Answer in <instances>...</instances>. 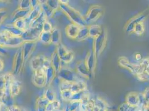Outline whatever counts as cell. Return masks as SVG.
Wrapping results in <instances>:
<instances>
[{"label": "cell", "mask_w": 149, "mask_h": 111, "mask_svg": "<svg viewBox=\"0 0 149 111\" xmlns=\"http://www.w3.org/2000/svg\"><path fill=\"white\" fill-rule=\"evenodd\" d=\"M60 10L68 18L71 23L78 25L80 27L87 26L85 17L69 4L60 3Z\"/></svg>", "instance_id": "1"}, {"label": "cell", "mask_w": 149, "mask_h": 111, "mask_svg": "<svg viewBox=\"0 0 149 111\" xmlns=\"http://www.w3.org/2000/svg\"><path fill=\"white\" fill-rule=\"evenodd\" d=\"M24 42L21 37L11 35L4 30L0 31V46L5 49L20 48Z\"/></svg>", "instance_id": "2"}, {"label": "cell", "mask_w": 149, "mask_h": 111, "mask_svg": "<svg viewBox=\"0 0 149 111\" xmlns=\"http://www.w3.org/2000/svg\"><path fill=\"white\" fill-rule=\"evenodd\" d=\"M104 12V8L100 5H94L90 7L86 15L84 16L87 26L93 24L96 22L100 17H101Z\"/></svg>", "instance_id": "3"}, {"label": "cell", "mask_w": 149, "mask_h": 111, "mask_svg": "<svg viewBox=\"0 0 149 111\" xmlns=\"http://www.w3.org/2000/svg\"><path fill=\"white\" fill-rule=\"evenodd\" d=\"M107 41V32L106 29L103 30L102 33L98 37L93 40V52L97 58L104 51L106 46Z\"/></svg>", "instance_id": "4"}, {"label": "cell", "mask_w": 149, "mask_h": 111, "mask_svg": "<svg viewBox=\"0 0 149 111\" xmlns=\"http://www.w3.org/2000/svg\"><path fill=\"white\" fill-rule=\"evenodd\" d=\"M25 67L24 61L21 47L19 48L15 53L12 63V73L15 76H19L22 72Z\"/></svg>", "instance_id": "5"}, {"label": "cell", "mask_w": 149, "mask_h": 111, "mask_svg": "<svg viewBox=\"0 0 149 111\" xmlns=\"http://www.w3.org/2000/svg\"><path fill=\"white\" fill-rule=\"evenodd\" d=\"M42 32V28L29 27L23 32L21 37L25 42H37Z\"/></svg>", "instance_id": "6"}, {"label": "cell", "mask_w": 149, "mask_h": 111, "mask_svg": "<svg viewBox=\"0 0 149 111\" xmlns=\"http://www.w3.org/2000/svg\"><path fill=\"white\" fill-rule=\"evenodd\" d=\"M57 78H58L60 80L65 81L69 83H74L79 80L74 71L68 67L63 66L58 73Z\"/></svg>", "instance_id": "7"}, {"label": "cell", "mask_w": 149, "mask_h": 111, "mask_svg": "<svg viewBox=\"0 0 149 111\" xmlns=\"http://www.w3.org/2000/svg\"><path fill=\"white\" fill-rule=\"evenodd\" d=\"M148 15L145 13H141L130 19L125 26V30L129 33H133L135 26L139 23L143 22L147 18Z\"/></svg>", "instance_id": "8"}, {"label": "cell", "mask_w": 149, "mask_h": 111, "mask_svg": "<svg viewBox=\"0 0 149 111\" xmlns=\"http://www.w3.org/2000/svg\"><path fill=\"white\" fill-rule=\"evenodd\" d=\"M32 80L33 84L38 88L46 86V77L45 69H40L33 72Z\"/></svg>", "instance_id": "9"}, {"label": "cell", "mask_w": 149, "mask_h": 111, "mask_svg": "<svg viewBox=\"0 0 149 111\" xmlns=\"http://www.w3.org/2000/svg\"><path fill=\"white\" fill-rule=\"evenodd\" d=\"M97 58L95 55L93 49H92L88 52L85 60H84L86 66L91 75L95 74L97 65Z\"/></svg>", "instance_id": "10"}, {"label": "cell", "mask_w": 149, "mask_h": 111, "mask_svg": "<svg viewBox=\"0 0 149 111\" xmlns=\"http://www.w3.org/2000/svg\"><path fill=\"white\" fill-rule=\"evenodd\" d=\"M48 57L44 55H38L31 58L30 62V67L33 71L40 69H44L45 63L47 60Z\"/></svg>", "instance_id": "11"}, {"label": "cell", "mask_w": 149, "mask_h": 111, "mask_svg": "<svg viewBox=\"0 0 149 111\" xmlns=\"http://www.w3.org/2000/svg\"><path fill=\"white\" fill-rule=\"evenodd\" d=\"M36 44L37 42H24L21 47L25 66L33 53L36 47Z\"/></svg>", "instance_id": "12"}, {"label": "cell", "mask_w": 149, "mask_h": 111, "mask_svg": "<svg viewBox=\"0 0 149 111\" xmlns=\"http://www.w3.org/2000/svg\"><path fill=\"white\" fill-rule=\"evenodd\" d=\"M74 71L82 78L86 80H89L92 76L86 66L84 61H80L76 63Z\"/></svg>", "instance_id": "13"}, {"label": "cell", "mask_w": 149, "mask_h": 111, "mask_svg": "<svg viewBox=\"0 0 149 111\" xmlns=\"http://www.w3.org/2000/svg\"><path fill=\"white\" fill-rule=\"evenodd\" d=\"M80 27L78 25L71 23L67 25L65 27V33L66 36L72 40H76Z\"/></svg>", "instance_id": "14"}, {"label": "cell", "mask_w": 149, "mask_h": 111, "mask_svg": "<svg viewBox=\"0 0 149 111\" xmlns=\"http://www.w3.org/2000/svg\"><path fill=\"white\" fill-rule=\"evenodd\" d=\"M21 88H22L21 82L16 78L13 80V82L11 83V84L10 85L9 88L8 89V91L9 92V93L13 98H15L18 96L20 94V93L21 92Z\"/></svg>", "instance_id": "15"}, {"label": "cell", "mask_w": 149, "mask_h": 111, "mask_svg": "<svg viewBox=\"0 0 149 111\" xmlns=\"http://www.w3.org/2000/svg\"><path fill=\"white\" fill-rule=\"evenodd\" d=\"M51 66L55 69L57 75L59 71L61 70L62 67V62L61 60V58L58 55L56 50L54 51L52 53L51 57Z\"/></svg>", "instance_id": "16"}, {"label": "cell", "mask_w": 149, "mask_h": 111, "mask_svg": "<svg viewBox=\"0 0 149 111\" xmlns=\"http://www.w3.org/2000/svg\"><path fill=\"white\" fill-rule=\"evenodd\" d=\"M126 103L132 107H138L140 105L139 93L132 91L129 93L125 98Z\"/></svg>", "instance_id": "17"}, {"label": "cell", "mask_w": 149, "mask_h": 111, "mask_svg": "<svg viewBox=\"0 0 149 111\" xmlns=\"http://www.w3.org/2000/svg\"><path fill=\"white\" fill-rule=\"evenodd\" d=\"M42 12V10L41 8V3L37 6L31 10L27 17L26 19H25L26 22L28 25V27L31 24V22L33 21H34L35 19H37Z\"/></svg>", "instance_id": "18"}, {"label": "cell", "mask_w": 149, "mask_h": 111, "mask_svg": "<svg viewBox=\"0 0 149 111\" xmlns=\"http://www.w3.org/2000/svg\"><path fill=\"white\" fill-rule=\"evenodd\" d=\"M87 89V85L86 83L83 80H80L72 83L70 88V90L72 93L86 91Z\"/></svg>", "instance_id": "19"}, {"label": "cell", "mask_w": 149, "mask_h": 111, "mask_svg": "<svg viewBox=\"0 0 149 111\" xmlns=\"http://www.w3.org/2000/svg\"><path fill=\"white\" fill-rule=\"evenodd\" d=\"M50 102L44 97V95L38 97L35 102V109L36 111H46V107Z\"/></svg>", "instance_id": "20"}, {"label": "cell", "mask_w": 149, "mask_h": 111, "mask_svg": "<svg viewBox=\"0 0 149 111\" xmlns=\"http://www.w3.org/2000/svg\"><path fill=\"white\" fill-rule=\"evenodd\" d=\"M51 36L52 44L57 46L61 43V32L58 27H54L52 30L51 32Z\"/></svg>", "instance_id": "21"}, {"label": "cell", "mask_w": 149, "mask_h": 111, "mask_svg": "<svg viewBox=\"0 0 149 111\" xmlns=\"http://www.w3.org/2000/svg\"><path fill=\"white\" fill-rule=\"evenodd\" d=\"M88 33H89V38H91L94 40L96 37H98L102 33V29L101 26L97 24H92L88 25Z\"/></svg>", "instance_id": "22"}, {"label": "cell", "mask_w": 149, "mask_h": 111, "mask_svg": "<svg viewBox=\"0 0 149 111\" xmlns=\"http://www.w3.org/2000/svg\"><path fill=\"white\" fill-rule=\"evenodd\" d=\"M30 11L31 10L16 8L11 14V18L13 19V22L19 19H26L29 16Z\"/></svg>", "instance_id": "23"}, {"label": "cell", "mask_w": 149, "mask_h": 111, "mask_svg": "<svg viewBox=\"0 0 149 111\" xmlns=\"http://www.w3.org/2000/svg\"><path fill=\"white\" fill-rule=\"evenodd\" d=\"M45 74L46 77V86H50L53 81L57 78V75L52 66H51L45 70Z\"/></svg>", "instance_id": "24"}, {"label": "cell", "mask_w": 149, "mask_h": 111, "mask_svg": "<svg viewBox=\"0 0 149 111\" xmlns=\"http://www.w3.org/2000/svg\"><path fill=\"white\" fill-rule=\"evenodd\" d=\"M47 19H48L47 17H46V15L42 11L37 19H35L34 21H33L31 22V24L29 27H33V28H36V27L42 28V26H43L44 22Z\"/></svg>", "instance_id": "25"}, {"label": "cell", "mask_w": 149, "mask_h": 111, "mask_svg": "<svg viewBox=\"0 0 149 111\" xmlns=\"http://www.w3.org/2000/svg\"><path fill=\"white\" fill-rule=\"evenodd\" d=\"M2 30H4L6 31L9 34L14 36H19L21 37L23 33L22 31L19 30L14 25L12 24H8L3 26Z\"/></svg>", "instance_id": "26"}, {"label": "cell", "mask_w": 149, "mask_h": 111, "mask_svg": "<svg viewBox=\"0 0 149 111\" xmlns=\"http://www.w3.org/2000/svg\"><path fill=\"white\" fill-rule=\"evenodd\" d=\"M1 103L5 106L7 107V108L15 104L14 103V98L10 95L9 92L7 91L5 93L3 94V96L0 99Z\"/></svg>", "instance_id": "27"}, {"label": "cell", "mask_w": 149, "mask_h": 111, "mask_svg": "<svg viewBox=\"0 0 149 111\" xmlns=\"http://www.w3.org/2000/svg\"><path fill=\"white\" fill-rule=\"evenodd\" d=\"M41 6L42 11L46 15L47 19H50L54 16L56 12L51 8L47 5L46 1H41Z\"/></svg>", "instance_id": "28"}, {"label": "cell", "mask_w": 149, "mask_h": 111, "mask_svg": "<svg viewBox=\"0 0 149 111\" xmlns=\"http://www.w3.org/2000/svg\"><path fill=\"white\" fill-rule=\"evenodd\" d=\"M88 38H89V33H88V26L80 27L76 40L77 41H83L86 40Z\"/></svg>", "instance_id": "29"}, {"label": "cell", "mask_w": 149, "mask_h": 111, "mask_svg": "<svg viewBox=\"0 0 149 111\" xmlns=\"http://www.w3.org/2000/svg\"><path fill=\"white\" fill-rule=\"evenodd\" d=\"M38 41L45 45H50L52 44L51 32H42L39 37Z\"/></svg>", "instance_id": "30"}, {"label": "cell", "mask_w": 149, "mask_h": 111, "mask_svg": "<svg viewBox=\"0 0 149 111\" xmlns=\"http://www.w3.org/2000/svg\"><path fill=\"white\" fill-rule=\"evenodd\" d=\"M13 24L19 30L22 31L23 32L28 28V25L26 22L25 19H17L13 22Z\"/></svg>", "instance_id": "31"}, {"label": "cell", "mask_w": 149, "mask_h": 111, "mask_svg": "<svg viewBox=\"0 0 149 111\" xmlns=\"http://www.w3.org/2000/svg\"><path fill=\"white\" fill-rule=\"evenodd\" d=\"M44 97L47 99L50 102H52L56 101L57 99V96L56 93L52 89L50 88H47L44 94Z\"/></svg>", "instance_id": "32"}, {"label": "cell", "mask_w": 149, "mask_h": 111, "mask_svg": "<svg viewBox=\"0 0 149 111\" xmlns=\"http://www.w3.org/2000/svg\"><path fill=\"white\" fill-rule=\"evenodd\" d=\"M74 52L72 51L69 50L66 54H65L63 56H62V57H61V60L62 63H64L65 64H68L74 60Z\"/></svg>", "instance_id": "33"}, {"label": "cell", "mask_w": 149, "mask_h": 111, "mask_svg": "<svg viewBox=\"0 0 149 111\" xmlns=\"http://www.w3.org/2000/svg\"><path fill=\"white\" fill-rule=\"evenodd\" d=\"M17 8L21 10H31V0H21L19 1V5Z\"/></svg>", "instance_id": "34"}, {"label": "cell", "mask_w": 149, "mask_h": 111, "mask_svg": "<svg viewBox=\"0 0 149 111\" xmlns=\"http://www.w3.org/2000/svg\"><path fill=\"white\" fill-rule=\"evenodd\" d=\"M60 102L58 99H56V101L49 103L46 107V111H57L60 108Z\"/></svg>", "instance_id": "35"}, {"label": "cell", "mask_w": 149, "mask_h": 111, "mask_svg": "<svg viewBox=\"0 0 149 111\" xmlns=\"http://www.w3.org/2000/svg\"><path fill=\"white\" fill-rule=\"evenodd\" d=\"M95 107L98 109H107V105L104 99L97 97L95 99Z\"/></svg>", "instance_id": "36"}, {"label": "cell", "mask_w": 149, "mask_h": 111, "mask_svg": "<svg viewBox=\"0 0 149 111\" xmlns=\"http://www.w3.org/2000/svg\"><path fill=\"white\" fill-rule=\"evenodd\" d=\"M60 91V97L63 101H70L72 96L73 94L72 92L70 89H66Z\"/></svg>", "instance_id": "37"}, {"label": "cell", "mask_w": 149, "mask_h": 111, "mask_svg": "<svg viewBox=\"0 0 149 111\" xmlns=\"http://www.w3.org/2000/svg\"><path fill=\"white\" fill-rule=\"evenodd\" d=\"M145 32V26L143 22L139 23L135 26L133 33L137 36H141Z\"/></svg>", "instance_id": "38"}, {"label": "cell", "mask_w": 149, "mask_h": 111, "mask_svg": "<svg viewBox=\"0 0 149 111\" xmlns=\"http://www.w3.org/2000/svg\"><path fill=\"white\" fill-rule=\"evenodd\" d=\"M46 2L50 8L56 12L60 10V3L59 0H46Z\"/></svg>", "instance_id": "39"}, {"label": "cell", "mask_w": 149, "mask_h": 111, "mask_svg": "<svg viewBox=\"0 0 149 111\" xmlns=\"http://www.w3.org/2000/svg\"><path fill=\"white\" fill-rule=\"evenodd\" d=\"M56 51L60 57L61 58L68 53L69 49H68L65 45H63L62 43H60L57 46Z\"/></svg>", "instance_id": "40"}, {"label": "cell", "mask_w": 149, "mask_h": 111, "mask_svg": "<svg viewBox=\"0 0 149 111\" xmlns=\"http://www.w3.org/2000/svg\"><path fill=\"white\" fill-rule=\"evenodd\" d=\"M81 105V102L79 101H70L68 105L70 111H77L79 110Z\"/></svg>", "instance_id": "41"}, {"label": "cell", "mask_w": 149, "mask_h": 111, "mask_svg": "<svg viewBox=\"0 0 149 111\" xmlns=\"http://www.w3.org/2000/svg\"><path fill=\"white\" fill-rule=\"evenodd\" d=\"M137 107H132L127 103H124L118 107V111H136Z\"/></svg>", "instance_id": "42"}, {"label": "cell", "mask_w": 149, "mask_h": 111, "mask_svg": "<svg viewBox=\"0 0 149 111\" xmlns=\"http://www.w3.org/2000/svg\"><path fill=\"white\" fill-rule=\"evenodd\" d=\"M8 17V13L5 8H0V27Z\"/></svg>", "instance_id": "43"}, {"label": "cell", "mask_w": 149, "mask_h": 111, "mask_svg": "<svg viewBox=\"0 0 149 111\" xmlns=\"http://www.w3.org/2000/svg\"><path fill=\"white\" fill-rule=\"evenodd\" d=\"M86 92V91H82V92H80L73 93L70 101H79V102H81V99H82L85 93Z\"/></svg>", "instance_id": "44"}, {"label": "cell", "mask_w": 149, "mask_h": 111, "mask_svg": "<svg viewBox=\"0 0 149 111\" xmlns=\"http://www.w3.org/2000/svg\"><path fill=\"white\" fill-rule=\"evenodd\" d=\"M54 27L52 25V24L50 21L47 19L43 24L42 26V32H51Z\"/></svg>", "instance_id": "45"}, {"label": "cell", "mask_w": 149, "mask_h": 111, "mask_svg": "<svg viewBox=\"0 0 149 111\" xmlns=\"http://www.w3.org/2000/svg\"><path fill=\"white\" fill-rule=\"evenodd\" d=\"M7 91L6 82L4 74H0V91Z\"/></svg>", "instance_id": "46"}, {"label": "cell", "mask_w": 149, "mask_h": 111, "mask_svg": "<svg viewBox=\"0 0 149 111\" xmlns=\"http://www.w3.org/2000/svg\"><path fill=\"white\" fill-rule=\"evenodd\" d=\"M72 83H69L65 81H62L60 80V91H63V90H66V89H70Z\"/></svg>", "instance_id": "47"}, {"label": "cell", "mask_w": 149, "mask_h": 111, "mask_svg": "<svg viewBox=\"0 0 149 111\" xmlns=\"http://www.w3.org/2000/svg\"><path fill=\"white\" fill-rule=\"evenodd\" d=\"M137 79L140 81L142 82H147L149 80V77L145 73H140L135 76Z\"/></svg>", "instance_id": "48"}, {"label": "cell", "mask_w": 149, "mask_h": 111, "mask_svg": "<svg viewBox=\"0 0 149 111\" xmlns=\"http://www.w3.org/2000/svg\"><path fill=\"white\" fill-rule=\"evenodd\" d=\"M142 93L145 101V105L149 106V87H146Z\"/></svg>", "instance_id": "49"}, {"label": "cell", "mask_w": 149, "mask_h": 111, "mask_svg": "<svg viewBox=\"0 0 149 111\" xmlns=\"http://www.w3.org/2000/svg\"><path fill=\"white\" fill-rule=\"evenodd\" d=\"M8 111H22V109L20 107H19L18 105H13L8 107Z\"/></svg>", "instance_id": "50"}, {"label": "cell", "mask_w": 149, "mask_h": 111, "mask_svg": "<svg viewBox=\"0 0 149 111\" xmlns=\"http://www.w3.org/2000/svg\"><path fill=\"white\" fill-rule=\"evenodd\" d=\"M41 3V1L39 0H31V7L32 9L37 6Z\"/></svg>", "instance_id": "51"}, {"label": "cell", "mask_w": 149, "mask_h": 111, "mask_svg": "<svg viewBox=\"0 0 149 111\" xmlns=\"http://www.w3.org/2000/svg\"><path fill=\"white\" fill-rule=\"evenodd\" d=\"M8 53L7 49L0 46V56H6Z\"/></svg>", "instance_id": "52"}, {"label": "cell", "mask_w": 149, "mask_h": 111, "mask_svg": "<svg viewBox=\"0 0 149 111\" xmlns=\"http://www.w3.org/2000/svg\"><path fill=\"white\" fill-rule=\"evenodd\" d=\"M135 58L136 61H141L143 60L142 55L140 53H137L135 55Z\"/></svg>", "instance_id": "53"}, {"label": "cell", "mask_w": 149, "mask_h": 111, "mask_svg": "<svg viewBox=\"0 0 149 111\" xmlns=\"http://www.w3.org/2000/svg\"><path fill=\"white\" fill-rule=\"evenodd\" d=\"M5 67V63L4 61L0 58V72L2 71Z\"/></svg>", "instance_id": "54"}, {"label": "cell", "mask_w": 149, "mask_h": 111, "mask_svg": "<svg viewBox=\"0 0 149 111\" xmlns=\"http://www.w3.org/2000/svg\"><path fill=\"white\" fill-rule=\"evenodd\" d=\"M0 111H8V110L7 107L1 103V105H0Z\"/></svg>", "instance_id": "55"}, {"label": "cell", "mask_w": 149, "mask_h": 111, "mask_svg": "<svg viewBox=\"0 0 149 111\" xmlns=\"http://www.w3.org/2000/svg\"><path fill=\"white\" fill-rule=\"evenodd\" d=\"M60 3L62 4H69V1L68 0H59Z\"/></svg>", "instance_id": "56"}, {"label": "cell", "mask_w": 149, "mask_h": 111, "mask_svg": "<svg viewBox=\"0 0 149 111\" xmlns=\"http://www.w3.org/2000/svg\"><path fill=\"white\" fill-rule=\"evenodd\" d=\"M96 111H107V109H98L96 107Z\"/></svg>", "instance_id": "57"}, {"label": "cell", "mask_w": 149, "mask_h": 111, "mask_svg": "<svg viewBox=\"0 0 149 111\" xmlns=\"http://www.w3.org/2000/svg\"><path fill=\"white\" fill-rule=\"evenodd\" d=\"M79 111V110H78V111Z\"/></svg>", "instance_id": "58"}]
</instances>
